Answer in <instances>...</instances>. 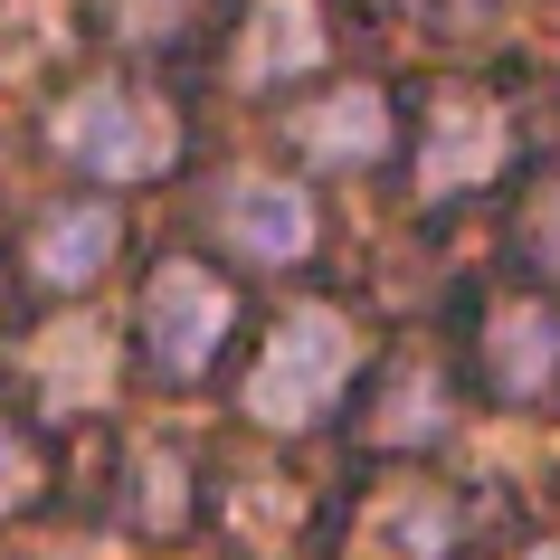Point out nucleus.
<instances>
[{"mask_svg": "<svg viewBox=\"0 0 560 560\" xmlns=\"http://www.w3.org/2000/svg\"><path fill=\"white\" fill-rule=\"evenodd\" d=\"M342 381H352V324L324 314V304H304V314L276 324L266 361L247 371V418H266V428H314Z\"/></svg>", "mask_w": 560, "mask_h": 560, "instance_id": "f257e3e1", "label": "nucleus"}, {"mask_svg": "<svg viewBox=\"0 0 560 560\" xmlns=\"http://www.w3.org/2000/svg\"><path fill=\"white\" fill-rule=\"evenodd\" d=\"M48 133H58V152L67 162H86L95 180H152L162 162H172V115L152 105V95H133V86H77L48 115Z\"/></svg>", "mask_w": 560, "mask_h": 560, "instance_id": "f03ea898", "label": "nucleus"}, {"mask_svg": "<svg viewBox=\"0 0 560 560\" xmlns=\"http://www.w3.org/2000/svg\"><path fill=\"white\" fill-rule=\"evenodd\" d=\"M219 237L257 266H295L314 247V200L285 190V180H266V172H229L219 180Z\"/></svg>", "mask_w": 560, "mask_h": 560, "instance_id": "7ed1b4c3", "label": "nucleus"}, {"mask_svg": "<svg viewBox=\"0 0 560 560\" xmlns=\"http://www.w3.org/2000/svg\"><path fill=\"white\" fill-rule=\"evenodd\" d=\"M143 332H152V361L162 371H200L229 332V285L200 276V266H162L143 295Z\"/></svg>", "mask_w": 560, "mask_h": 560, "instance_id": "20e7f679", "label": "nucleus"}, {"mask_svg": "<svg viewBox=\"0 0 560 560\" xmlns=\"http://www.w3.org/2000/svg\"><path fill=\"white\" fill-rule=\"evenodd\" d=\"M503 115L485 105V95H446L438 115H428V143H418V190H475L485 172H503Z\"/></svg>", "mask_w": 560, "mask_h": 560, "instance_id": "39448f33", "label": "nucleus"}, {"mask_svg": "<svg viewBox=\"0 0 560 560\" xmlns=\"http://www.w3.org/2000/svg\"><path fill=\"white\" fill-rule=\"evenodd\" d=\"M30 381L48 409H95L105 389H115V332L95 324V314H67V324L38 332V352H30Z\"/></svg>", "mask_w": 560, "mask_h": 560, "instance_id": "423d86ee", "label": "nucleus"}, {"mask_svg": "<svg viewBox=\"0 0 560 560\" xmlns=\"http://www.w3.org/2000/svg\"><path fill=\"white\" fill-rule=\"evenodd\" d=\"M446 541H456V503L428 485H389L361 513V560H438Z\"/></svg>", "mask_w": 560, "mask_h": 560, "instance_id": "0eeeda50", "label": "nucleus"}, {"mask_svg": "<svg viewBox=\"0 0 560 560\" xmlns=\"http://www.w3.org/2000/svg\"><path fill=\"white\" fill-rule=\"evenodd\" d=\"M314 58H324L314 0H257V10H247V48H237V77H247V86H285V77H304Z\"/></svg>", "mask_w": 560, "mask_h": 560, "instance_id": "6e6552de", "label": "nucleus"}, {"mask_svg": "<svg viewBox=\"0 0 560 560\" xmlns=\"http://www.w3.org/2000/svg\"><path fill=\"white\" fill-rule=\"evenodd\" d=\"M115 257V209L105 200H77V209H48L30 237V276L38 285H95V266Z\"/></svg>", "mask_w": 560, "mask_h": 560, "instance_id": "1a4fd4ad", "label": "nucleus"}, {"mask_svg": "<svg viewBox=\"0 0 560 560\" xmlns=\"http://www.w3.org/2000/svg\"><path fill=\"white\" fill-rule=\"evenodd\" d=\"M295 143L314 152V162H371V152L389 143V115H381L371 86H342V95H324L314 115H295Z\"/></svg>", "mask_w": 560, "mask_h": 560, "instance_id": "9d476101", "label": "nucleus"}, {"mask_svg": "<svg viewBox=\"0 0 560 560\" xmlns=\"http://www.w3.org/2000/svg\"><path fill=\"white\" fill-rule=\"evenodd\" d=\"M485 342H494V381L513 389V399L551 389V371H560V324L541 314V304H503Z\"/></svg>", "mask_w": 560, "mask_h": 560, "instance_id": "9b49d317", "label": "nucleus"}, {"mask_svg": "<svg viewBox=\"0 0 560 560\" xmlns=\"http://www.w3.org/2000/svg\"><path fill=\"white\" fill-rule=\"evenodd\" d=\"M438 428H446V389L428 381V371H399L389 399H381V438L389 446H418V438H438Z\"/></svg>", "mask_w": 560, "mask_h": 560, "instance_id": "f8f14e48", "label": "nucleus"}, {"mask_svg": "<svg viewBox=\"0 0 560 560\" xmlns=\"http://www.w3.org/2000/svg\"><path fill=\"white\" fill-rule=\"evenodd\" d=\"M105 20H115V38H172L180 30V0H105Z\"/></svg>", "mask_w": 560, "mask_h": 560, "instance_id": "ddd939ff", "label": "nucleus"}, {"mask_svg": "<svg viewBox=\"0 0 560 560\" xmlns=\"http://www.w3.org/2000/svg\"><path fill=\"white\" fill-rule=\"evenodd\" d=\"M38 48H67L58 38V0H20V10H10V58H38Z\"/></svg>", "mask_w": 560, "mask_h": 560, "instance_id": "4468645a", "label": "nucleus"}, {"mask_svg": "<svg viewBox=\"0 0 560 560\" xmlns=\"http://www.w3.org/2000/svg\"><path fill=\"white\" fill-rule=\"evenodd\" d=\"M143 523H180V466L162 446L143 456Z\"/></svg>", "mask_w": 560, "mask_h": 560, "instance_id": "2eb2a0df", "label": "nucleus"}, {"mask_svg": "<svg viewBox=\"0 0 560 560\" xmlns=\"http://www.w3.org/2000/svg\"><path fill=\"white\" fill-rule=\"evenodd\" d=\"M30 485H38V456H30L20 438H10V428H0V513H10V503L30 494Z\"/></svg>", "mask_w": 560, "mask_h": 560, "instance_id": "dca6fc26", "label": "nucleus"}, {"mask_svg": "<svg viewBox=\"0 0 560 560\" xmlns=\"http://www.w3.org/2000/svg\"><path fill=\"white\" fill-rule=\"evenodd\" d=\"M532 257H541V266L560 276V180L541 190V209H532Z\"/></svg>", "mask_w": 560, "mask_h": 560, "instance_id": "f3484780", "label": "nucleus"}, {"mask_svg": "<svg viewBox=\"0 0 560 560\" xmlns=\"http://www.w3.org/2000/svg\"><path fill=\"white\" fill-rule=\"evenodd\" d=\"M523 560H560V541H541V551H523Z\"/></svg>", "mask_w": 560, "mask_h": 560, "instance_id": "a211bd4d", "label": "nucleus"}]
</instances>
